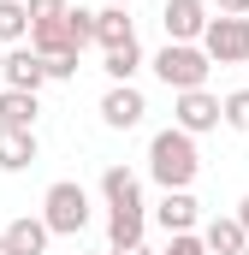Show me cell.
I'll return each instance as SVG.
<instances>
[{
    "instance_id": "8992f818",
    "label": "cell",
    "mask_w": 249,
    "mask_h": 255,
    "mask_svg": "<svg viewBox=\"0 0 249 255\" xmlns=\"http://www.w3.org/2000/svg\"><path fill=\"white\" fill-rule=\"evenodd\" d=\"M48 83V65L36 48H6V65H0V89H24V95H36Z\"/></svg>"
},
{
    "instance_id": "2e32d148",
    "label": "cell",
    "mask_w": 249,
    "mask_h": 255,
    "mask_svg": "<svg viewBox=\"0 0 249 255\" xmlns=\"http://www.w3.org/2000/svg\"><path fill=\"white\" fill-rule=\"evenodd\" d=\"M36 95H24V89H0V125L12 130H36Z\"/></svg>"
},
{
    "instance_id": "603a6c76",
    "label": "cell",
    "mask_w": 249,
    "mask_h": 255,
    "mask_svg": "<svg viewBox=\"0 0 249 255\" xmlns=\"http://www.w3.org/2000/svg\"><path fill=\"white\" fill-rule=\"evenodd\" d=\"M24 12H30V24H42V18H65V0H24Z\"/></svg>"
},
{
    "instance_id": "30bf717a",
    "label": "cell",
    "mask_w": 249,
    "mask_h": 255,
    "mask_svg": "<svg viewBox=\"0 0 249 255\" xmlns=\"http://www.w3.org/2000/svg\"><path fill=\"white\" fill-rule=\"evenodd\" d=\"M0 238H6V250H12V255H48V238H54V232H48L42 220H30V214H24V220H12Z\"/></svg>"
},
{
    "instance_id": "8fae6325",
    "label": "cell",
    "mask_w": 249,
    "mask_h": 255,
    "mask_svg": "<svg viewBox=\"0 0 249 255\" xmlns=\"http://www.w3.org/2000/svg\"><path fill=\"white\" fill-rule=\"evenodd\" d=\"M196 238H202V250H208V255H244V250H249V238H244L238 220H208Z\"/></svg>"
},
{
    "instance_id": "4316f807",
    "label": "cell",
    "mask_w": 249,
    "mask_h": 255,
    "mask_svg": "<svg viewBox=\"0 0 249 255\" xmlns=\"http://www.w3.org/2000/svg\"><path fill=\"white\" fill-rule=\"evenodd\" d=\"M107 255H154L148 244H130V250H107Z\"/></svg>"
},
{
    "instance_id": "7c38bea8",
    "label": "cell",
    "mask_w": 249,
    "mask_h": 255,
    "mask_svg": "<svg viewBox=\"0 0 249 255\" xmlns=\"http://www.w3.org/2000/svg\"><path fill=\"white\" fill-rule=\"evenodd\" d=\"M30 160H36V130L0 125V172H24Z\"/></svg>"
},
{
    "instance_id": "83f0119b",
    "label": "cell",
    "mask_w": 249,
    "mask_h": 255,
    "mask_svg": "<svg viewBox=\"0 0 249 255\" xmlns=\"http://www.w3.org/2000/svg\"><path fill=\"white\" fill-rule=\"evenodd\" d=\"M107 6H130V0H107Z\"/></svg>"
},
{
    "instance_id": "44dd1931",
    "label": "cell",
    "mask_w": 249,
    "mask_h": 255,
    "mask_svg": "<svg viewBox=\"0 0 249 255\" xmlns=\"http://www.w3.org/2000/svg\"><path fill=\"white\" fill-rule=\"evenodd\" d=\"M220 125H232V130H249V89H232V95L220 101Z\"/></svg>"
},
{
    "instance_id": "5bb4252c",
    "label": "cell",
    "mask_w": 249,
    "mask_h": 255,
    "mask_svg": "<svg viewBox=\"0 0 249 255\" xmlns=\"http://www.w3.org/2000/svg\"><path fill=\"white\" fill-rule=\"evenodd\" d=\"M142 226H148L142 202H136V208H113V214H107V244H113V250H130V244H142Z\"/></svg>"
},
{
    "instance_id": "f1b7e54d",
    "label": "cell",
    "mask_w": 249,
    "mask_h": 255,
    "mask_svg": "<svg viewBox=\"0 0 249 255\" xmlns=\"http://www.w3.org/2000/svg\"><path fill=\"white\" fill-rule=\"evenodd\" d=\"M0 255H12V250H6V238H0Z\"/></svg>"
},
{
    "instance_id": "484cf974",
    "label": "cell",
    "mask_w": 249,
    "mask_h": 255,
    "mask_svg": "<svg viewBox=\"0 0 249 255\" xmlns=\"http://www.w3.org/2000/svg\"><path fill=\"white\" fill-rule=\"evenodd\" d=\"M238 226H244V238H249V196L238 202Z\"/></svg>"
},
{
    "instance_id": "ac0fdd59",
    "label": "cell",
    "mask_w": 249,
    "mask_h": 255,
    "mask_svg": "<svg viewBox=\"0 0 249 255\" xmlns=\"http://www.w3.org/2000/svg\"><path fill=\"white\" fill-rule=\"evenodd\" d=\"M30 36V12H24V0H0V48H18Z\"/></svg>"
},
{
    "instance_id": "7402d4cb",
    "label": "cell",
    "mask_w": 249,
    "mask_h": 255,
    "mask_svg": "<svg viewBox=\"0 0 249 255\" xmlns=\"http://www.w3.org/2000/svg\"><path fill=\"white\" fill-rule=\"evenodd\" d=\"M160 255H208V250H202V238H196V232H172V244H166Z\"/></svg>"
},
{
    "instance_id": "5b68a950",
    "label": "cell",
    "mask_w": 249,
    "mask_h": 255,
    "mask_svg": "<svg viewBox=\"0 0 249 255\" xmlns=\"http://www.w3.org/2000/svg\"><path fill=\"white\" fill-rule=\"evenodd\" d=\"M172 125L184 130V136L214 130V125H220V95H208V89H184V95L172 101Z\"/></svg>"
},
{
    "instance_id": "f546056e",
    "label": "cell",
    "mask_w": 249,
    "mask_h": 255,
    "mask_svg": "<svg viewBox=\"0 0 249 255\" xmlns=\"http://www.w3.org/2000/svg\"><path fill=\"white\" fill-rule=\"evenodd\" d=\"M0 65H6V48H0Z\"/></svg>"
},
{
    "instance_id": "9a60e30c",
    "label": "cell",
    "mask_w": 249,
    "mask_h": 255,
    "mask_svg": "<svg viewBox=\"0 0 249 255\" xmlns=\"http://www.w3.org/2000/svg\"><path fill=\"white\" fill-rule=\"evenodd\" d=\"M101 196H107V208H136L142 202V184H136L130 166H107L101 172Z\"/></svg>"
},
{
    "instance_id": "cb8c5ba5",
    "label": "cell",
    "mask_w": 249,
    "mask_h": 255,
    "mask_svg": "<svg viewBox=\"0 0 249 255\" xmlns=\"http://www.w3.org/2000/svg\"><path fill=\"white\" fill-rule=\"evenodd\" d=\"M42 65H48V77H60V83L77 77V54H60V60H42Z\"/></svg>"
},
{
    "instance_id": "3957f363",
    "label": "cell",
    "mask_w": 249,
    "mask_h": 255,
    "mask_svg": "<svg viewBox=\"0 0 249 255\" xmlns=\"http://www.w3.org/2000/svg\"><path fill=\"white\" fill-rule=\"evenodd\" d=\"M208 71H214V65H208V54H202L196 42H166V48L154 54V77H160L172 95L202 89V83H208Z\"/></svg>"
},
{
    "instance_id": "52a82bcc",
    "label": "cell",
    "mask_w": 249,
    "mask_h": 255,
    "mask_svg": "<svg viewBox=\"0 0 249 255\" xmlns=\"http://www.w3.org/2000/svg\"><path fill=\"white\" fill-rule=\"evenodd\" d=\"M160 24H166V42H202L208 6H202V0H166V6H160Z\"/></svg>"
},
{
    "instance_id": "4fadbf2b",
    "label": "cell",
    "mask_w": 249,
    "mask_h": 255,
    "mask_svg": "<svg viewBox=\"0 0 249 255\" xmlns=\"http://www.w3.org/2000/svg\"><path fill=\"white\" fill-rule=\"evenodd\" d=\"M30 48H36L42 60L77 54V48H71V30H65V18H42V24H30Z\"/></svg>"
},
{
    "instance_id": "ba28073f",
    "label": "cell",
    "mask_w": 249,
    "mask_h": 255,
    "mask_svg": "<svg viewBox=\"0 0 249 255\" xmlns=\"http://www.w3.org/2000/svg\"><path fill=\"white\" fill-rule=\"evenodd\" d=\"M142 113H148V101H142V89H130V83H113V89L101 95V119H107L113 130L142 125Z\"/></svg>"
},
{
    "instance_id": "7a4b0ae2",
    "label": "cell",
    "mask_w": 249,
    "mask_h": 255,
    "mask_svg": "<svg viewBox=\"0 0 249 255\" xmlns=\"http://www.w3.org/2000/svg\"><path fill=\"white\" fill-rule=\"evenodd\" d=\"M42 226H48L54 238H77V232L89 226V190H83L77 178L48 184V196H42Z\"/></svg>"
},
{
    "instance_id": "d6986e66",
    "label": "cell",
    "mask_w": 249,
    "mask_h": 255,
    "mask_svg": "<svg viewBox=\"0 0 249 255\" xmlns=\"http://www.w3.org/2000/svg\"><path fill=\"white\" fill-rule=\"evenodd\" d=\"M101 71H107L113 83H130V77L142 71V48H136V42H124V48H107V60H101Z\"/></svg>"
},
{
    "instance_id": "277c9868",
    "label": "cell",
    "mask_w": 249,
    "mask_h": 255,
    "mask_svg": "<svg viewBox=\"0 0 249 255\" xmlns=\"http://www.w3.org/2000/svg\"><path fill=\"white\" fill-rule=\"evenodd\" d=\"M208 65H249V18H208L202 42Z\"/></svg>"
},
{
    "instance_id": "d4e9b609",
    "label": "cell",
    "mask_w": 249,
    "mask_h": 255,
    "mask_svg": "<svg viewBox=\"0 0 249 255\" xmlns=\"http://www.w3.org/2000/svg\"><path fill=\"white\" fill-rule=\"evenodd\" d=\"M249 12V0H220V18H244Z\"/></svg>"
},
{
    "instance_id": "e0dca14e",
    "label": "cell",
    "mask_w": 249,
    "mask_h": 255,
    "mask_svg": "<svg viewBox=\"0 0 249 255\" xmlns=\"http://www.w3.org/2000/svg\"><path fill=\"white\" fill-rule=\"evenodd\" d=\"M95 42H101V48H124V42H136L124 6H101V12H95Z\"/></svg>"
},
{
    "instance_id": "6da1fadb",
    "label": "cell",
    "mask_w": 249,
    "mask_h": 255,
    "mask_svg": "<svg viewBox=\"0 0 249 255\" xmlns=\"http://www.w3.org/2000/svg\"><path fill=\"white\" fill-rule=\"evenodd\" d=\"M148 172H154L160 190H190L196 172H202L196 136H184L178 125H172V130H154V142H148Z\"/></svg>"
},
{
    "instance_id": "9c48e42d",
    "label": "cell",
    "mask_w": 249,
    "mask_h": 255,
    "mask_svg": "<svg viewBox=\"0 0 249 255\" xmlns=\"http://www.w3.org/2000/svg\"><path fill=\"white\" fill-rule=\"evenodd\" d=\"M154 220L166 226V232H196V220H202V202L190 190H166L160 196V208H154Z\"/></svg>"
},
{
    "instance_id": "4dcf8cb0",
    "label": "cell",
    "mask_w": 249,
    "mask_h": 255,
    "mask_svg": "<svg viewBox=\"0 0 249 255\" xmlns=\"http://www.w3.org/2000/svg\"><path fill=\"white\" fill-rule=\"evenodd\" d=\"M244 255H249V250H244Z\"/></svg>"
},
{
    "instance_id": "ffe728a7",
    "label": "cell",
    "mask_w": 249,
    "mask_h": 255,
    "mask_svg": "<svg viewBox=\"0 0 249 255\" xmlns=\"http://www.w3.org/2000/svg\"><path fill=\"white\" fill-rule=\"evenodd\" d=\"M65 30H71V48L83 54V48L95 42V12H83V6H65Z\"/></svg>"
}]
</instances>
